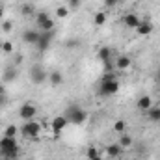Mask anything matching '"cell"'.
<instances>
[{
  "instance_id": "cell-7",
  "label": "cell",
  "mask_w": 160,
  "mask_h": 160,
  "mask_svg": "<svg viewBox=\"0 0 160 160\" xmlns=\"http://www.w3.org/2000/svg\"><path fill=\"white\" fill-rule=\"evenodd\" d=\"M30 78H32V82L34 84H43L45 80H48V73L41 67V65H34L32 69H30Z\"/></svg>"
},
{
  "instance_id": "cell-13",
  "label": "cell",
  "mask_w": 160,
  "mask_h": 160,
  "mask_svg": "<svg viewBox=\"0 0 160 160\" xmlns=\"http://www.w3.org/2000/svg\"><path fill=\"white\" fill-rule=\"evenodd\" d=\"M48 82H50V86H54V88L62 86V84H63V73L58 71V69L50 71V73H48Z\"/></svg>"
},
{
  "instance_id": "cell-2",
  "label": "cell",
  "mask_w": 160,
  "mask_h": 160,
  "mask_svg": "<svg viewBox=\"0 0 160 160\" xmlns=\"http://www.w3.org/2000/svg\"><path fill=\"white\" fill-rule=\"evenodd\" d=\"M19 153H21V147H19L17 140L2 136V140H0V155H2V158L15 160L19 157Z\"/></svg>"
},
{
  "instance_id": "cell-32",
  "label": "cell",
  "mask_w": 160,
  "mask_h": 160,
  "mask_svg": "<svg viewBox=\"0 0 160 160\" xmlns=\"http://www.w3.org/2000/svg\"><path fill=\"white\" fill-rule=\"evenodd\" d=\"M6 104H8V93L0 95V108H2V106H6Z\"/></svg>"
},
{
  "instance_id": "cell-9",
  "label": "cell",
  "mask_w": 160,
  "mask_h": 160,
  "mask_svg": "<svg viewBox=\"0 0 160 160\" xmlns=\"http://www.w3.org/2000/svg\"><path fill=\"white\" fill-rule=\"evenodd\" d=\"M136 106H138V110H142V112H149L155 104H153V99H151V95H140L138 97V101H136Z\"/></svg>"
},
{
  "instance_id": "cell-14",
  "label": "cell",
  "mask_w": 160,
  "mask_h": 160,
  "mask_svg": "<svg viewBox=\"0 0 160 160\" xmlns=\"http://www.w3.org/2000/svg\"><path fill=\"white\" fill-rule=\"evenodd\" d=\"M39 39V32L38 30H24L22 32V41L28 43V45H36Z\"/></svg>"
},
{
  "instance_id": "cell-37",
  "label": "cell",
  "mask_w": 160,
  "mask_h": 160,
  "mask_svg": "<svg viewBox=\"0 0 160 160\" xmlns=\"http://www.w3.org/2000/svg\"><path fill=\"white\" fill-rule=\"evenodd\" d=\"M93 160H102V158H101V157H97V158H93Z\"/></svg>"
},
{
  "instance_id": "cell-16",
  "label": "cell",
  "mask_w": 160,
  "mask_h": 160,
  "mask_svg": "<svg viewBox=\"0 0 160 160\" xmlns=\"http://www.w3.org/2000/svg\"><path fill=\"white\" fill-rule=\"evenodd\" d=\"M130 65H132V60H130L128 56H119V58L116 60V69H119V71L130 69Z\"/></svg>"
},
{
  "instance_id": "cell-15",
  "label": "cell",
  "mask_w": 160,
  "mask_h": 160,
  "mask_svg": "<svg viewBox=\"0 0 160 160\" xmlns=\"http://www.w3.org/2000/svg\"><path fill=\"white\" fill-rule=\"evenodd\" d=\"M121 153H123V147H121L118 142L106 145V155H108L110 158H118V157H121Z\"/></svg>"
},
{
  "instance_id": "cell-36",
  "label": "cell",
  "mask_w": 160,
  "mask_h": 160,
  "mask_svg": "<svg viewBox=\"0 0 160 160\" xmlns=\"http://www.w3.org/2000/svg\"><path fill=\"white\" fill-rule=\"evenodd\" d=\"M4 93H6V88H4V86L0 84V95H4Z\"/></svg>"
},
{
  "instance_id": "cell-20",
  "label": "cell",
  "mask_w": 160,
  "mask_h": 160,
  "mask_svg": "<svg viewBox=\"0 0 160 160\" xmlns=\"http://www.w3.org/2000/svg\"><path fill=\"white\" fill-rule=\"evenodd\" d=\"M147 118L153 121V123H160V106H153L147 112Z\"/></svg>"
},
{
  "instance_id": "cell-38",
  "label": "cell",
  "mask_w": 160,
  "mask_h": 160,
  "mask_svg": "<svg viewBox=\"0 0 160 160\" xmlns=\"http://www.w3.org/2000/svg\"><path fill=\"white\" fill-rule=\"evenodd\" d=\"M2 160H9V158H2Z\"/></svg>"
},
{
  "instance_id": "cell-19",
  "label": "cell",
  "mask_w": 160,
  "mask_h": 160,
  "mask_svg": "<svg viewBox=\"0 0 160 160\" xmlns=\"http://www.w3.org/2000/svg\"><path fill=\"white\" fill-rule=\"evenodd\" d=\"M106 11H95L93 13V22H95V26H102L104 22H106Z\"/></svg>"
},
{
  "instance_id": "cell-29",
  "label": "cell",
  "mask_w": 160,
  "mask_h": 160,
  "mask_svg": "<svg viewBox=\"0 0 160 160\" xmlns=\"http://www.w3.org/2000/svg\"><path fill=\"white\" fill-rule=\"evenodd\" d=\"M0 28H2V32L9 34V32L13 30V22H11V21H2V22H0Z\"/></svg>"
},
{
  "instance_id": "cell-1",
  "label": "cell",
  "mask_w": 160,
  "mask_h": 160,
  "mask_svg": "<svg viewBox=\"0 0 160 160\" xmlns=\"http://www.w3.org/2000/svg\"><path fill=\"white\" fill-rule=\"evenodd\" d=\"M119 91V80L114 73H104V77L99 82V95L101 97H112Z\"/></svg>"
},
{
  "instance_id": "cell-25",
  "label": "cell",
  "mask_w": 160,
  "mask_h": 160,
  "mask_svg": "<svg viewBox=\"0 0 160 160\" xmlns=\"http://www.w3.org/2000/svg\"><path fill=\"white\" fill-rule=\"evenodd\" d=\"M54 26H56V22H54L52 19H48V21H45L39 26V30L41 32H54Z\"/></svg>"
},
{
  "instance_id": "cell-3",
  "label": "cell",
  "mask_w": 160,
  "mask_h": 160,
  "mask_svg": "<svg viewBox=\"0 0 160 160\" xmlns=\"http://www.w3.org/2000/svg\"><path fill=\"white\" fill-rule=\"evenodd\" d=\"M71 125H82L84 121L88 119V112L84 110V108H80L77 104H71V106H67L65 108V114H63Z\"/></svg>"
},
{
  "instance_id": "cell-5",
  "label": "cell",
  "mask_w": 160,
  "mask_h": 160,
  "mask_svg": "<svg viewBox=\"0 0 160 160\" xmlns=\"http://www.w3.org/2000/svg\"><path fill=\"white\" fill-rule=\"evenodd\" d=\"M36 114H38V106L32 104V102H24L21 108H19V118L24 121L36 119Z\"/></svg>"
},
{
  "instance_id": "cell-17",
  "label": "cell",
  "mask_w": 160,
  "mask_h": 160,
  "mask_svg": "<svg viewBox=\"0 0 160 160\" xmlns=\"http://www.w3.org/2000/svg\"><path fill=\"white\" fill-rule=\"evenodd\" d=\"M97 56H99V60L104 63V62L112 60V48H110V47H101V48L97 50Z\"/></svg>"
},
{
  "instance_id": "cell-33",
  "label": "cell",
  "mask_w": 160,
  "mask_h": 160,
  "mask_svg": "<svg viewBox=\"0 0 160 160\" xmlns=\"http://www.w3.org/2000/svg\"><path fill=\"white\" fill-rule=\"evenodd\" d=\"M22 60H24V56H22V54H15V62H13V65L22 63Z\"/></svg>"
},
{
  "instance_id": "cell-30",
  "label": "cell",
  "mask_w": 160,
  "mask_h": 160,
  "mask_svg": "<svg viewBox=\"0 0 160 160\" xmlns=\"http://www.w3.org/2000/svg\"><path fill=\"white\" fill-rule=\"evenodd\" d=\"M65 47L67 48H77V47H80V41L78 39H67L65 41Z\"/></svg>"
},
{
  "instance_id": "cell-27",
  "label": "cell",
  "mask_w": 160,
  "mask_h": 160,
  "mask_svg": "<svg viewBox=\"0 0 160 160\" xmlns=\"http://www.w3.org/2000/svg\"><path fill=\"white\" fill-rule=\"evenodd\" d=\"M86 157H88V160H93V158H97V157H101V151L97 147H89L86 151Z\"/></svg>"
},
{
  "instance_id": "cell-21",
  "label": "cell",
  "mask_w": 160,
  "mask_h": 160,
  "mask_svg": "<svg viewBox=\"0 0 160 160\" xmlns=\"http://www.w3.org/2000/svg\"><path fill=\"white\" fill-rule=\"evenodd\" d=\"M17 134H19L17 125H8V127L4 128V136H6V138H17Z\"/></svg>"
},
{
  "instance_id": "cell-24",
  "label": "cell",
  "mask_w": 160,
  "mask_h": 160,
  "mask_svg": "<svg viewBox=\"0 0 160 160\" xmlns=\"http://www.w3.org/2000/svg\"><path fill=\"white\" fill-rule=\"evenodd\" d=\"M118 134H123V132H127V121L125 119H118L114 123V127H112Z\"/></svg>"
},
{
  "instance_id": "cell-12",
  "label": "cell",
  "mask_w": 160,
  "mask_h": 160,
  "mask_svg": "<svg viewBox=\"0 0 160 160\" xmlns=\"http://www.w3.org/2000/svg\"><path fill=\"white\" fill-rule=\"evenodd\" d=\"M19 77V71H17V65H6V69H4V73H2V80L4 82H13V80H17Z\"/></svg>"
},
{
  "instance_id": "cell-6",
  "label": "cell",
  "mask_w": 160,
  "mask_h": 160,
  "mask_svg": "<svg viewBox=\"0 0 160 160\" xmlns=\"http://www.w3.org/2000/svg\"><path fill=\"white\" fill-rule=\"evenodd\" d=\"M69 125H71V123H69V119H67L65 116H56L54 119L50 121V128L54 130V134H56V136H60V134H62V130H65Z\"/></svg>"
},
{
  "instance_id": "cell-39",
  "label": "cell",
  "mask_w": 160,
  "mask_h": 160,
  "mask_svg": "<svg viewBox=\"0 0 160 160\" xmlns=\"http://www.w3.org/2000/svg\"><path fill=\"white\" fill-rule=\"evenodd\" d=\"M0 45H2V43H0Z\"/></svg>"
},
{
  "instance_id": "cell-28",
  "label": "cell",
  "mask_w": 160,
  "mask_h": 160,
  "mask_svg": "<svg viewBox=\"0 0 160 160\" xmlns=\"http://www.w3.org/2000/svg\"><path fill=\"white\" fill-rule=\"evenodd\" d=\"M0 48H2V52H6V54H13V43H11V41H4V43L0 45Z\"/></svg>"
},
{
  "instance_id": "cell-22",
  "label": "cell",
  "mask_w": 160,
  "mask_h": 160,
  "mask_svg": "<svg viewBox=\"0 0 160 160\" xmlns=\"http://www.w3.org/2000/svg\"><path fill=\"white\" fill-rule=\"evenodd\" d=\"M69 17V6H58L56 8V19H67Z\"/></svg>"
},
{
  "instance_id": "cell-26",
  "label": "cell",
  "mask_w": 160,
  "mask_h": 160,
  "mask_svg": "<svg viewBox=\"0 0 160 160\" xmlns=\"http://www.w3.org/2000/svg\"><path fill=\"white\" fill-rule=\"evenodd\" d=\"M21 13H22L24 17H28V15H36V9H34V6H32V4H22Z\"/></svg>"
},
{
  "instance_id": "cell-35",
  "label": "cell",
  "mask_w": 160,
  "mask_h": 160,
  "mask_svg": "<svg viewBox=\"0 0 160 160\" xmlns=\"http://www.w3.org/2000/svg\"><path fill=\"white\" fill-rule=\"evenodd\" d=\"M2 21H4V6L0 4V22H2Z\"/></svg>"
},
{
  "instance_id": "cell-31",
  "label": "cell",
  "mask_w": 160,
  "mask_h": 160,
  "mask_svg": "<svg viewBox=\"0 0 160 160\" xmlns=\"http://www.w3.org/2000/svg\"><path fill=\"white\" fill-rule=\"evenodd\" d=\"M80 4H82V0H69L67 2L69 9H77V8H80Z\"/></svg>"
},
{
  "instance_id": "cell-8",
  "label": "cell",
  "mask_w": 160,
  "mask_h": 160,
  "mask_svg": "<svg viewBox=\"0 0 160 160\" xmlns=\"http://www.w3.org/2000/svg\"><path fill=\"white\" fill-rule=\"evenodd\" d=\"M52 38H54V32H39V39H38V43H36L38 50H39V52H45V50L48 48Z\"/></svg>"
},
{
  "instance_id": "cell-4",
  "label": "cell",
  "mask_w": 160,
  "mask_h": 160,
  "mask_svg": "<svg viewBox=\"0 0 160 160\" xmlns=\"http://www.w3.org/2000/svg\"><path fill=\"white\" fill-rule=\"evenodd\" d=\"M41 128H43L41 123H38L36 119H30V121H24V125L21 128V134L24 138H30V140H39Z\"/></svg>"
},
{
  "instance_id": "cell-11",
  "label": "cell",
  "mask_w": 160,
  "mask_h": 160,
  "mask_svg": "<svg viewBox=\"0 0 160 160\" xmlns=\"http://www.w3.org/2000/svg\"><path fill=\"white\" fill-rule=\"evenodd\" d=\"M153 30H155V26H153L149 21H142V22L136 26V34H138L140 38H147V36H151Z\"/></svg>"
},
{
  "instance_id": "cell-23",
  "label": "cell",
  "mask_w": 160,
  "mask_h": 160,
  "mask_svg": "<svg viewBox=\"0 0 160 160\" xmlns=\"http://www.w3.org/2000/svg\"><path fill=\"white\" fill-rule=\"evenodd\" d=\"M34 19H36V24H38V26H41L45 21H48V19H50V15H48L47 11H38V13L34 15Z\"/></svg>"
},
{
  "instance_id": "cell-18",
  "label": "cell",
  "mask_w": 160,
  "mask_h": 160,
  "mask_svg": "<svg viewBox=\"0 0 160 160\" xmlns=\"http://www.w3.org/2000/svg\"><path fill=\"white\" fill-rule=\"evenodd\" d=\"M118 143H119L123 149H128V147H132L134 140H132V136H130V134L123 132V134H119V140H118Z\"/></svg>"
},
{
  "instance_id": "cell-10",
  "label": "cell",
  "mask_w": 160,
  "mask_h": 160,
  "mask_svg": "<svg viewBox=\"0 0 160 160\" xmlns=\"http://www.w3.org/2000/svg\"><path fill=\"white\" fill-rule=\"evenodd\" d=\"M123 24L127 26V28H132V30H136V26L142 22V19L136 15V13H127V15H123Z\"/></svg>"
},
{
  "instance_id": "cell-34",
  "label": "cell",
  "mask_w": 160,
  "mask_h": 160,
  "mask_svg": "<svg viewBox=\"0 0 160 160\" xmlns=\"http://www.w3.org/2000/svg\"><path fill=\"white\" fill-rule=\"evenodd\" d=\"M118 4V0H104V6H108V8H114Z\"/></svg>"
}]
</instances>
